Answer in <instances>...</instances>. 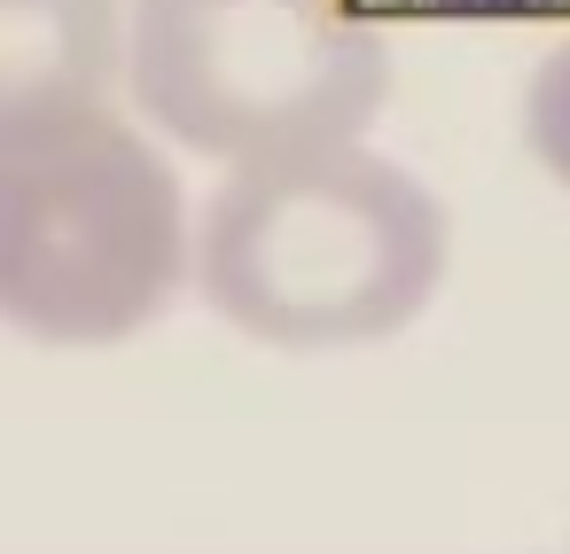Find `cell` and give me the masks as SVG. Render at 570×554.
<instances>
[{
    "instance_id": "obj_1",
    "label": "cell",
    "mask_w": 570,
    "mask_h": 554,
    "mask_svg": "<svg viewBox=\"0 0 570 554\" xmlns=\"http://www.w3.org/2000/svg\"><path fill=\"white\" fill-rule=\"evenodd\" d=\"M453 266V219L367 133L219 165L188 289L250 344L321 359L414 328Z\"/></svg>"
},
{
    "instance_id": "obj_2",
    "label": "cell",
    "mask_w": 570,
    "mask_h": 554,
    "mask_svg": "<svg viewBox=\"0 0 570 554\" xmlns=\"http://www.w3.org/2000/svg\"><path fill=\"white\" fill-rule=\"evenodd\" d=\"M196 204L173 149L95 102L0 126V328L48 352H102L188 297Z\"/></svg>"
},
{
    "instance_id": "obj_3",
    "label": "cell",
    "mask_w": 570,
    "mask_h": 554,
    "mask_svg": "<svg viewBox=\"0 0 570 554\" xmlns=\"http://www.w3.org/2000/svg\"><path fill=\"white\" fill-rule=\"evenodd\" d=\"M118 87L165 149L250 165L375 133L391 48L360 0H126Z\"/></svg>"
},
{
    "instance_id": "obj_4",
    "label": "cell",
    "mask_w": 570,
    "mask_h": 554,
    "mask_svg": "<svg viewBox=\"0 0 570 554\" xmlns=\"http://www.w3.org/2000/svg\"><path fill=\"white\" fill-rule=\"evenodd\" d=\"M118 63L126 0H0V126L110 102Z\"/></svg>"
},
{
    "instance_id": "obj_5",
    "label": "cell",
    "mask_w": 570,
    "mask_h": 554,
    "mask_svg": "<svg viewBox=\"0 0 570 554\" xmlns=\"http://www.w3.org/2000/svg\"><path fill=\"white\" fill-rule=\"evenodd\" d=\"M523 141H531L539 172L554 188H570V32L539 56V71L523 87Z\"/></svg>"
},
{
    "instance_id": "obj_6",
    "label": "cell",
    "mask_w": 570,
    "mask_h": 554,
    "mask_svg": "<svg viewBox=\"0 0 570 554\" xmlns=\"http://www.w3.org/2000/svg\"><path fill=\"white\" fill-rule=\"evenodd\" d=\"M406 17H469V24H515V17H562L570 0H383Z\"/></svg>"
},
{
    "instance_id": "obj_7",
    "label": "cell",
    "mask_w": 570,
    "mask_h": 554,
    "mask_svg": "<svg viewBox=\"0 0 570 554\" xmlns=\"http://www.w3.org/2000/svg\"><path fill=\"white\" fill-rule=\"evenodd\" d=\"M562 554H570V546H562Z\"/></svg>"
}]
</instances>
